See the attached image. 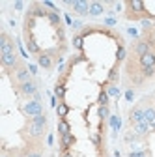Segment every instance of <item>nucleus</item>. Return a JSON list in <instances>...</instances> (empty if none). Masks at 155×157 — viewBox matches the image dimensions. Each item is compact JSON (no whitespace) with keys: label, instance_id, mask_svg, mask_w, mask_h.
Listing matches in <instances>:
<instances>
[{"label":"nucleus","instance_id":"nucleus-25","mask_svg":"<svg viewBox=\"0 0 155 157\" xmlns=\"http://www.w3.org/2000/svg\"><path fill=\"white\" fill-rule=\"evenodd\" d=\"M99 101H101V103H105V105H107V101H108V99H107V94H101V99H99Z\"/></svg>","mask_w":155,"mask_h":157},{"label":"nucleus","instance_id":"nucleus-12","mask_svg":"<svg viewBox=\"0 0 155 157\" xmlns=\"http://www.w3.org/2000/svg\"><path fill=\"white\" fill-rule=\"evenodd\" d=\"M131 122H133V124L144 122V110H142L140 107H137V109H133V110H131Z\"/></svg>","mask_w":155,"mask_h":157},{"label":"nucleus","instance_id":"nucleus-24","mask_svg":"<svg viewBox=\"0 0 155 157\" xmlns=\"http://www.w3.org/2000/svg\"><path fill=\"white\" fill-rule=\"evenodd\" d=\"M123 58H125V49L120 47V49H118V60H123Z\"/></svg>","mask_w":155,"mask_h":157},{"label":"nucleus","instance_id":"nucleus-28","mask_svg":"<svg viewBox=\"0 0 155 157\" xmlns=\"http://www.w3.org/2000/svg\"><path fill=\"white\" fill-rule=\"evenodd\" d=\"M62 157H73V155H71L69 151H62Z\"/></svg>","mask_w":155,"mask_h":157},{"label":"nucleus","instance_id":"nucleus-6","mask_svg":"<svg viewBox=\"0 0 155 157\" xmlns=\"http://www.w3.org/2000/svg\"><path fill=\"white\" fill-rule=\"evenodd\" d=\"M17 90L21 92L23 95H36V94H37V88H36V82H34V81L23 82V84H17Z\"/></svg>","mask_w":155,"mask_h":157},{"label":"nucleus","instance_id":"nucleus-10","mask_svg":"<svg viewBox=\"0 0 155 157\" xmlns=\"http://www.w3.org/2000/svg\"><path fill=\"white\" fill-rule=\"evenodd\" d=\"M88 8H90V4L84 2V0H75V4H73V10L79 13V15H86V13L90 11Z\"/></svg>","mask_w":155,"mask_h":157},{"label":"nucleus","instance_id":"nucleus-20","mask_svg":"<svg viewBox=\"0 0 155 157\" xmlns=\"http://www.w3.org/2000/svg\"><path fill=\"white\" fill-rule=\"evenodd\" d=\"M67 110H69V109H67V107H66L64 103H62V105H58V109H56L58 116H66V114H67Z\"/></svg>","mask_w":155,"mask_h":157},{"label":"nucleus","instance_id":"nucleus-7","mask_svg":"<svg viewBox=\"0 0 155 157\" xmlns=\"http://www.w3.org/2000/svg\"><path fill=\"white\" fill-rule=\"evenodd\" d=\"M37 64L45 69H52V54L51 52H40L37 54Z\"/></svg>","mask_w":155,"mask_h":157},{"label":"nucleus","instance_id":"nucleus-26","mask_svg":"<svg viewBox=\"0 0 155 157\" xmlns=\"http://www.w3.org/2000/svg\"><path fill=\"white\" fill-rule=\"evenodd\" d=\"M28 69H30V73H32V75H36V71H37V67H36V66H28Z\"/></svg>","mask_w":155,"mask_h":157},{"label":"nucleus","instance_id":"nucleus-3","mask_svg":"<svg viewBox=\"0 0 155 157\" xmlns=\"http://www.w3.org/2000/svg\"><path fill=\"white\" fill-rule=\"evenodd\" d=\"M133 52L137 54V56H144L148 52H153V47L146 41V39H138V41L133 43Z\"/></svg>","mask_w":155,"mask_h":157},{"label":"nucleus","instance_id":"nucleus-8","mask_svg":"<svg viewBox=\"0 0 155 157\" xmlns=\"http://www.w3.org/2000/svg\"><path fill=\"white\" fill-rule=\"evenodd\" d=\"M15 81H17L19 84H23V82H28V81H32V73H30V69H28V67H23V69L15 71Z\"/></svg>","mask_w":155,"mask_h":157},{"label":"nucleus","instance_id":"nucleus-11","mask_svg":"<svg viewBox=\"0 0 155 157\" xmlns=\"http://www.w3.org/2000/svg\"><path fill=\"white\" fill-rule=\"evenodd\" d=\"M133 131H134V135H138V136H142V135H146V133L149 131V124H148L146 120H144V122H138V124H134Z\"/></svg>","mask_w":155,"mask_h":157},{"label":"nucleus","instance_id":"nucleus-5","mask_svg":"<svg viewBox=\"0 0 155 157\" xmlns=\"http://www.w3.org/2000/svg\"><path fill=\"white\" fill-rule=\"evenodd\" d=\"M25 112H26L28 116L36 118V116H41V114H43V107H41L40 101H30L28 105H25Z\"/></svg>","mask_w":155,"mask_h":157},{"label":"nucleus","instance_id":"nucleus-18","mask_svg":"<svg viewBox=\"0 0 155 157\" xmlns=\"http://www.w3.org/2000/svg\"><path fill=\"white\" fill-rule=\"evenodd\" d=\"M58 133H60L62 136H64V135H69V125H67V122H60V124H58Z\"/></svg>","mask_w":155,"mask_h":157},{"label":"nucleus","instance_id":"nucleus-30","mask_svg":"<svg viewBox=\"0 0 155 157\" xmlns=\"http://www.w3.org/2000/svg\"><path fill=\"white\" fill-rule=\"evenodd\" d=\"M151 127H153V131H155V122H153V124H151Z\"/></svg>","mask_w":155,"mask_h":157},{"label":"nucleus","instance_id":"nucleus-23","mask_svg":"<svg viewBox=\"0 0 155 157\" xmlns=\"http://www.w3.org/2000/svg\"><path fill=\"white\" fill-rule=\"evenodd\" d=\"M155 75V67H146L144 69V77L148 78V77H153Z\"/></svg>","mask_w":155,"mask_h":157},{"label":"nucleus","instance_id":"nucleus-22","mask_svg":"<svg viewBox=\"0 0 155 157\" xmlns=\"http://www.w3.org/2000/svg\"><path fill=\"white\" fill-rule=\"evenodd\" d=\"M73 45H75L77 49H81V47H82V37H81V36H75V39H73Z\"/></svg>","mask_w":155,"mask_h":157},{"label":"nucleus","instance_id":"nucleus-2","mask_svg":"<svg viewBox=\"0 0 155 157\" xmlns=\"http://www.w3.org/2000/svg\"><path fill=\"white\" fill-rule=\"evenodd\" d=\"M127 17L129 19H140V17H144V15H148L146 13V10H144V2L142 0H129L127 2Z\"/></svg>","mask_w":155,"mask_h":157},{"label":"nucleus","instance_id":"nucleus-16","mask_svg":"<svg viewBox=\"0 0 155 157\" xmlns=\"http://www.w3.org/2000/svg\"><path fill=\"white\" fill-rule=\"evenodd\" d=\"M47 19H49V21H51V25H52V26H56V28H60V17H58V13H54V11H49Z\"/></svg>","mask_w":155,"mask_h":157},{"label":"nucleus","instance_id":"nucleus-29","mask_svg":"<svg viewBox=\"0 0 155 157\" xmlns=\"http://www.w3.org/2000/svg\"><path fill=\"white\" fill-rule=\"evenodd\" d=\"M0 157H9V155H6V153H2V155H0Z\"/></svg>","mask_w":155,"mask_h":157},{"label":"nucleus","instance_id":"nucleus-13","mask_svg":"<svg viewBox=\"0 0 155 157\" xmlns=\"http://www.w3.org/2000/svg\"><path fill=\"white\" fill-rule=\"evenodd\" d=\"M26 47H28V51L32 52V54H40L41 51H40V47H37V43L34 41V37H26Z\"/></svg>","mask_w":155,"mask_h":157},{"label":"nucleus","instance_id":"nucleus-17","mask_svg":"<svg viewBox=\"0 0 155 157\" xmlns=\"http://www.w3.org/2000/svg\"><path fill=\"white\" fill-rule=\"evenodd\" d=\"M144 120H146L149 125L155 122V109H146V110H144Z\"/></svg>","mask_w":155,"mask_h":157},{"label":"nucleus","instance_id":"nucleus-9","mask_svg":"<svg viewBox=\"0 0 155 157\" xmlns=\"http://www.w3.org/2000/svg\"><path fill=\"white\" fill-rule=\"evenodd\" d=\"M140 66L146 67H155V52H148L144 56H140Z\"/></svg>","mask_w":155,"mask_h":157},{"label":"nucleus","instance_id":"nucleus-27","mask_svg":"<svg viewBox=\"0 0 155 157\" xmlns=\"http://www.w3.org/2000/svg\"><path fill=\"white\" fill-rule=\"evenodd\" d=\"M23 8V2H15V10H21Z\"/></svg>","mask_w":155,"mask_h":157},{"label":"nucleus","instance_id":"nucleus-21","mask_svg":"<svg viewBox=\"0 0 155 157\" xmlns=\"http://www.w3.org/2000/svg\"><path fill=\"white\" fill-rule=\"evenodd\" d=\"M64 94H66V88L62 84H58L56 86V97H60V99H64Z\"/></svg>","mask_w":155,"mask_h":157},{"label":"nucleus","instance_id":"nucleus-1","mask_svg":"<svg viewBox=\"0 0 155 157\" xmlns=\"http://www.w3.org/2000/svg\"><path fill=\"white\" fill-rule=\"evenodd\" d=\"M47 131V116H36L30 120V124L26 125V133H30V139L34 140H40L41 136Z\"/></svg>","mask_w":155,"mask_h":157},{"label":"nucleus","instance_id":"nucleus-15","mask_svg":"<svg viewBox=\"0 0 155 157\" xmlns=\"http://www.w3.org/2000/svg\"><path fill=\"white\" fill-rule=\"evenodd\" d=\"M88 13L90 15H101L103 13V6L99 2H93V4H90V11Z\"/></svg>","mask_w":155,"mask_h":157},{"label":"nucleus","instance_id":"nucleus-14","mask_svg":"<svg viewBox=\"0 0 155 157\" xmlns=\"http://www.w3.org/2000/svg\"><path fill=\"white\" fill-rule=\"evenodd\" d=\"M73 144H75V136H73L71 133L62 136V151H66V148H69V146H73Z\"/></svg>","mask_w":155,"mask_h":157},{"label":"nucleus","instance_id":"nucleus-19","mask_svg":"<svg viewBox=\"0 0 155 157\" xmlns=\"http://www.w3.org/2000/svg\"><path fill=\"white\" fill-rule=\"evenodd\" d=\"M118 81V67H112L110 75H108V82H116Z\"/></svg>","mask_w":155,"mask_h":157},{"label":"nucleus","instance_id":"nucleus-4","mask_svg":"<svg viewBox=\"0 0 155 157\" xmlns=\"http://www.w3.org/2000/svg\"><path fill=\"white\" fill-rule=\"evenodd\" d=\"M0 51H2V54H11V52H15V45H13L11 37H9L6 32H2V36H0Z\"/></svg>","mask_w":155,"mask_h":157}]
</instances>
